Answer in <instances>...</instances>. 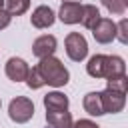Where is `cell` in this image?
I'll return each mask as SVG.
<instances>
[{"mask_svg": "<svg viewBox=\"0 0 128 128\" xmlns=\"http://www.w3.org/2000/svg\"><path fill=\"white\" fill-rule=\"evenodd\" d=\"M24 82H26V86H28L30 90H38V88L44 86V80H42V76H40V72H38L36 66H32V68L28 70V76H26Z\"/></svg>", "mask_w": 128, "mask_h": 128, "instance_id": "ac0fdd59", "label": "cell"}, {"mask_svg": "<svg viewBox=\"0 0 128 128\" xmlns=\"http://www.w3.org/2000/svg\"><path fill=\"white\" fill-rule=\"evenodd\" d=\"M100 100H102V110L104 114H118L124 110L126 106V94L122 92H114V90H102L100 92Z\"/></svg>", "mask_w": 128, "mask_h": 128, "instance_id": "5b68a950", "label": "cell"}, {"mask_svg": "<svg viewBox=\"0 0 128 128\" xmlns=\"http://www.w3.org/2000/svg\"><path fill=\"white\" fill-rule=\"evenodd\" d=\"M72 128H100V126L94 120H90V118H82V120H76L72 124Z\"/></svg>", "mask_w": 128, "mask_h": 128, "instance_id": "ffe728a7", "label": "cell"}, {"mask_svg": "<svg viewBox=\"0 0 128 128\" xmlns=\"http://www.w3.org/2000/svg\"><path fill=\"white\" fill-rule=\"evenodd\" d=\"M42 80H44V86H52V88H60V86H66L70 82V72L68 68L62 64L60 58L56 56H48V58H42L38 64H36Z\"/></svg>", "mask_w": 128, "mask_h": 128, "instance_id": "7a4b0ae2", "label": "cell"}, {"mask_svg": "<svg viewBox=\"0 0 128 128\" xmlns=\"http://www.w3.org/2000/svg\"><path fill=\"white\" fill-rule=\"evenodd\" d=\"M106 88L108 90H114V92L126 94V90H128V78H126V74H118V76L106 78Z\"/></svg>", "mask_w": 128, "mask_h": 128, "instance_id": "2e32d148", "label": "cell"}, {"mask_svg": "<svg viewBox=\"0 0 128 128\" xmlns=\"http://www.w3.org/2000/svg\"><path fill=\"white\" fill-rule=\"evenodd\" d=\"M0 106H2V100H0Z\"/></svg>", "mask_w": 128, "mask_h": 128, "instance_id": "cb8c5ba5", "label": "cell"}, {"mask_svg": "<svg viewBox=\"0 0 128 128\" xmlns=\"http://www.w3.org/2000/svg\"><path fill=\"white\" fill-rule=\"evenodd\" d=\"M8 116L16 124H26L34 116V102L28 96H16L8 104Z\"/></svg>", "mask_w": 128, "mask_h": 128, "instance_id": "3957f363", "label": "cell"}, {"mask_svg": "<svg viewBox=\"0 0 128 128\" xmlns=\"http://www.w3.org/2000/svg\"><path fill=\"white\" fill-rule=\"evenodd\" d=\"M102 2V6L110 12V14H114V16H122L124 12H126V6H128V0H100Z\"/></svg>", "mask_w": 128, "mask_h": 128, "instance_id": "e0dca14e", "label": "cell"}, {"mask_svg": "<svg viewBox=\"0 0 128 128\" xmlns=\"http://www.w3.org/2000/svg\"><path fill=\"white\" fill-rule=\"evenodd\" d=\"M56 46H58V40H56L52 34H42V36H38V38L32 42V54H34L38 60H42V58L54 56Z\"/></svg>", "mask_w": 128, "mask_h": 128, "instance_id": "52a82bcc", "label": "cell"}, {"mask_svg": "<svg viewBox=\"0 0 128 128\" xmlns=\"http://www.w3.org/2000/svg\"><path fill=\"white\" fill-rule=\"evenodd\" d=\"M64 48L72 62H82L88 56V42L80 32H70L64 38Z\"/></svg>", "mask_w": 128, "mask_h": 128, "instance_id": "277c9868", "label": "cell"}, {"mask_svg": "<svg viewBox=\"0 0 128 128\" xmlns=\"http://www.w3.org/2000/svg\"><path fill=\"white\" fill-rule=\"evenodd\" d=\"M116 40H120L122 44H128V20L122 18L116 24Z\"/></svg>", "mask_w": 128, "mask_h": 128, "instance_id": "d6986e66", "label": "cell"}, {"mask_svg": "<svg viewBox=\"0 0 128 128\" xmlns=\"http://www.w3.org/2000/svg\"><path fill=\"white\" fill-rule=\"evenodd\" d=\"M56 22V12L50 8V6H36L32 10V16H30V24L38 30H44V28H50L52 24Z\"/></svg>", "mask_w": 128, "mask_h": 128, "instance_id": "ba28073f", "label": "cell"}, {"mask_svg": "<svg viewBox=\"0 0 128 128\" xmlns=\"http://www.w3.org/2000/svg\"><path fill=\"white\" fill-rule=\"evenodd\" d=\"M10 22H12V16H10L4 8H0V30L8 28V26H10Z\"/></svg>", "mask_w": 128, "mask_h": 128, "instance_id": "44dd1931", "label": "cell"}, {"mask_svg": "<svg viewBox=\"0 0 128 128\" xmlns=\"http://www.w3.org/2000/svg\"><path fill=\"white\" fill-rule=\"evenodd\" d=\"M46 124L50 128H72L74 120L68 110L64 112H46Z\"/></svg>", "mask_w": 128, "mask_h": 128, "instance_id": "7c38bea8", "label": "cell"}, {"mask_svg": "<svg viewBox=\"0 0 128 128\" xmlns=\"http://www.w3.org/2000/svg\"><path fill=\"white\" fill-rule=\"evenodd\" d=\"M62 24H78L80 16H82V4L80 2H62L58 14Z\"/></svg>", "mask_w": 128, "mask_h": 128, "instance_id": "8fae6325", "label": "cell"}, {"mask_svg": "<svg viewBox=\"0 0 128 128\" xmlns=\"http://www.w3.org/2000/svg\"><path fill=\"white\" fill-rule=\"evenodd\" d=\"M62 2H80V0H62Z\"/></svg>", "mask_w": 128, "mask_h": 128, "instance_id": "7402d4cb", "label": "cell"}, {"mask_svg": "<svg viewBox=\"0 0 128 128\" xmlns=\"http://www.w3.org/2000/svg\"><path fill=\"white\" fill-rule=\"evenodd\" d=\"M42 102H44L46 112H64V110H68V106H70L68 96H66L64 92H58V90L48 92V94L42 98Z\"/></svg>", "mask_w": 128, "mask_h": 128, "instance_id": "30bf717a", "label": "cell"}, {"mask_svg": "<svg viewBox=\"0 0 128 128\" xmlns=\"http://www.w3.org/2000/svg\"><path fill=\"white\" fill-rule=\"evenodd\" d=\"M86 72L92 78H110V76L126 74V62L120 56L94 54L86 64Z\"/></svg>", "mask_w": 128, "mask_h": 128, "instance_id": "6da1fadb", "label": "cell"}, {"mask_svg": "<svg viewBox=\"0 0 128 128\" xmlns=\"http://www.w3.org/2000/svg\"><path fill=\"white\" fill-rule=\"evenodd\" d=\"M30 8V0H4V10L10 16H22L24 12H28Z\"/></svg>", "mask_w": 128, "mask_h": 128, "instance_id": "9a60e30c", "label": "cell"}, {"mask_svg": "<svg viewBox=\"0 0 128 128\" xmlns=\"http://www.w3.org/2000/svg\"><path fill=\"white\" fill-rule=\"evenodd\" d=\"M28 70L30 66L26 64L24 58H18V56H12L6 60V66H4V72L6 76L12 80V82H24L26 76H28Z\"/></svg>", "mask_w": 128, "mask_h": 128, "instance_id": "9c48e42d", "label": "cell"}, {"mask_svg": "<svg viewBox=\"0 0 128 128\" xmlns=\"http://www.w3.org/2000/svg\"><path fill=\"white\" fill-rule=\"evenodd\" d=\"M92 36L98 44H110L116 40V22L112 18H100L92 28Z\"/></svg>", "mask_w": 128, "mask_h": 128, "instance_id": "8992f818", "label": "cell"}, {"mask_svg": "<svg viewBox=\"0 0 128 128\" xmlns=\"http://www.w3.org/2000/svg\"><path fill=\"white\" fill-rule=\"evenodd\" d=\"M0 8H4V0H0Z\"/></svg>", "mask_w": 128, "mask_h": 128, "instance_id": "603a6c76", "label": "cell"}, {"mask_svg": "<svg viewBox=\"0 0 128 128\" xmlns=\"http://www.w3.org/2000/svg\"><path fill=\"white\" fill-rule=\"evenodd\" d=\"M102 16H100V10L94 6V4H84L82 6V16H80V24L84 26V28H88V30H92L94 28V24L100 20Z\"/></svg>", "mask_w": 128, "mask_h": 128, "instance_id": "5bb4252c", "label": "cell"}, {"mask_svg": "<svg viewBox=\"0 0 128 128\" xmlns=\"http://www.w3.org/2000/svg\"><path fill=\"white\" fill-rule=\"evenodd\" d=\"M82 106L84 110L90 114V116H102L104 110H102V100H100V92H88L82 100Z\"/></svg>", "mask_w": 128, "mask_h": 128, "instance_id": "4fadbf2b", "label": "cell"}]
</instances>
